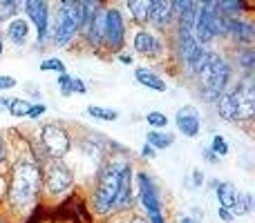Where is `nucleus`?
Returning a JSON list of instances; mask_svg holds the SVG:
<instances>
[{
  "mask_svg": "<svg viewBox=\"0 0 255 223\" xmlns=\"http://www.w3.org/2000/svg\"><path fill=\"white\" fill-rule=\"evenodd\" d=\"M233 217H247L253 212V194L251 192H235V201H233Z\"/></svg>",
  "mask_w": 255,
  "mask_h": 223,
  "instance_id": "obj_26",
  "label": "nucleus"
},
{
  "mask_svg": "<svg viewBox=\"0 0 255 223\" xmlns=\"http://www.w3.org/2000/svg\"><path fill=\"white\" fill-rule=\"evenodd\" d=\"M136 197H139V206L143 208L145 215H154V212L163 210V201L154 179L148 172H136Z\"/></svg>",
  "mask_w": 255,
  "mask_h": 223,
  "instance_id": "obj_9",
  "label": "nucleus"
},
{
  "mask_svg": "<svg viewBox=\"0 0 255 223\" xmlns=\"http://www.w3.org/2000/svg\"><path fill=\"white\" fill-rule=\"evenodd\" d=\"M175 18V2L172 0H152V13H150V22L159 29H166Z\"/></svg>",
  "mask_w": 255,
  "mask_h": 223,
  "instance_id": "obj_17",
  "label": "nucleus"
},
{
  "mask_svg": "<svg viewBox=\"0 0 255 223\" xmlns=\"http://www.w3.org/2000/svg\"><path fill=\"white\" fill-rule=\"evenodd\" d=\"M40 72H56V74H61V72H65V63L61 58H47V61L40 63Z\"/></svg>",
  "mask_w": 255,
  "mask_h": 223,
  "instance_id": "obj_35",
  "label": "nucleus"
},
{
  "mask_svg": "<svg viewBox=\"0 0 255 223\" xmlns=\"http://www.w3.org/2000/svg\"><path fill=\"white\" fill-rule=\"evenodd\" d=\"M145 217H148L150 223H166V219H163L161 212H154V215H145Z\"/></svg>",
  "mask_w": 255,
  "mask_h": 223,
  "instance_id": "obj_45",
  "label": "nucleus"
},
{
  "mask_svg": "<svg viewBox=\"0 0 255 223\" xmlns=\"http://www.w3.org/2000/svg\"><path fill=\"white\" fill-rule=\"evenodd\" d=\"M141 156L143 158H157V149H154L150 143H145L143 148H141Z\"/></svg>",
  "mask_w": 255,
  "mask_h": 223,
  "instance_id": "obj_41",
  "label": "nucleus"
},
{
  "mask_svg": "<svg viewBox=\"0 0 255 223\" xmlns=\"http://www.w3.org/2000/svg\"><path fill=\"white\" fill-rule=\"evenodd\" d=\"M211 185L215 188V194H217V201H220L222 208H229V210H233V201H235V192H238V188H235L231 181H211Z\"/></svg>",
  "mask_w": 255,
  "mask_h": 223,
  "instance_id": "obj_23",
  "label": "nucleus"
},
{
  "mask_svg": "<svg viewBox=\"0 0 255 223\" xmlns=\"http://www.w3.org/2000/svg\"><path fill=\"white\" fill-rule=\"evenodd\" d=\"M74 185V172L63 158H49L43 167V192L52 199L63 197Z\"/></svg>",
  "mask_w": 255,
  "mask_h": 223,
  "instance_id": "obj_4",
  "label": "nucleus"
},
{
  "mask_svg": "<svg viewBox=\"0 0 255 223\" xmlns=\"http://www.w3.org/2000/svg\"><path fill=\"white\" fill-rule=\"evenodd\" d=\"M231 76H233V67L224 56L211 52L204 70L197 74L199 78V94L206 103H215L220 94L231 85Z\"/></svg>",
  "mask_w": 255,
  "mask_h": 223,
  "instance_id": "obj_2",
  "label": "nucleus"
},
{
  "mask_svg": "<svg viewBox=\"0 0 255 223\" xmlns=\"http://www.w3.org/2000/svg\"><path fill=\"white\" fill-rule=\"evenodd\" d=\"M175 2V16H179V27L193 29L195 16H197V0H172Z\"/></svg>",
  "mask_w": 255,
  "mask_h": 223,
  "instance_id": "obj_21",
  "label": "nucleus"
},
{
  "mask_svg": "<svg viewBox=\"0 0 255 223\" xmlns=\"http://www.w3.org/2000/svg\"><path fill=\"white\" fill-rule=\"evenodd\" d=\"M215 105H217V114H220L224 121L238 123V107H235V98H233L231 87H226L224 92L220 94V98L215 101Z\"/></svg>",
  "mask_w": 255,
  "mask_h": 223,
  "instance_id": "obj_22",
  "label": "nucleus"
},
{
  "mask_svg": "<svg viewBox=\"0 0 255 223\" xmlns=\"http://www.w3.org/2000/svg\"><path fill=\"white\" fill-rule=\"evenodd\" d=\"M13 96H0V112H4L9 107V103H11Z\"/></svg>",
  "mask_w": 255,
  "mask_h": 223,
  "instance_id": "obj_47",
  "label": "nucleus"
},
{
  "mask_svg": "<svg viewBox=\"0 0 255 223\" xmlns=\"http://www.w3.org/2000/svg\"><path fill=\"white\" fill-rule=\"evenodd\" d=\"M193 185L195 188H202L204 185V172L202 170H193Z\"/></svg>",
  "mask_w": 255,
  "mask_h": 223,
  "instance_id": "obj_43",
  "label": "nucleus"
},
{
  "mask_svg": "<svg viewBox=\"0 0 255 223\" xmlns=\"http://www.w3.org/2000/svg\"><path fill=\"white\" fill-rule=\"evenodd\" d=\"M226 25H229V36L238 45H253V40H255L253 22L242 20L240 16H229L226 18Z\"/></svg>",
  "mask_w": 255,
  "mask_h": 223,
  "instance_id": "obj_15",
  "label": "nucleus"
},
{
  "mask_svg": "<svg viewBox=\"0 0 255 223\" xmlns=\"http://www.w3.org/2000/svg\"><path fill=\"white\" fill-rule=\"evenodd\" d=\"M81 27H83L81 4H61L56 25H54V45L56 47H67L76 38Z\"/></svg>",
  "mask_w": 255,
  "mask_h": 223,
  "instance_id": "obj_5",
  "label": "nucleus"
},
{
  "mask_svg": "<svg viewBox=\"0 0 255 223\" xmlns=\"http://www.w3.org/2000/svg\"><path fill=\"white\" fill-rule=\"evenodd\" d=\"M128 223H150V221H148V217H130Z\"/></svg>",
  "mask_w": 255,
  "mask_h": 223,
  "instance_id": "obj_49",
  "label": "nucleus"
},
{
  "mask_svg": "<svg viewBox=\"0 0 255 223\" xmlns=\"http://www.w3.org/2000/svg\"><path fill=\"white\" fill-rule=\"evenodd\" d=\"M38 141L49 158H65L72 149L70 132L58 123H45L38 132Z\"/></svg>",
  "mask_w": 255,
  "mask_h": 223,
  "instance_id": "obj_6",
  "label": "nucleus"
},
{
  "mask_svg": "<svg viewBox=\"0 0 255 223\" xmlns=\"http://www.w3.org/2000/svg\"><path fill=\"white\" fill-rule=\"evenodd\" d=\"M126 45V20L119 9H106L103 11V47L112 54H119Z\"/></svg>",
  "mask_w": 255,
  "mask_h": 223,
  "instance_id": "obj_7",
  "label": "nucleus"
},
{
  "mask_svg": "<svg viewBox=\"0 0 255 223\" xmlns=\"http://www.w3.org/2000/svg\"><path fill=\"white\" fill-rule=\"evenodd\" d=\"M215 9L224 16H242L247 11V0H215Z\"/></svg>",
  "mask_w": 255,
  "mask_h": 223,
  "instance_id": "obj_28",
  "label": "nucleus"
},
{
  "mask_svg": "<svg viewBox=\"0 0 255 223\" xmlns=\"http://www.w3.org/2000/svg\"><path fill=\"white\" fill-rule=\"evenodd\" d=\"M0 56H2V34H0Z\"/></svg>",
  "mask_w": 255,
  "mask_h": 223,
  "instance_id": "obj_52",
  "label": "nucleus"
},
{
  "mask_svg": "<svg viewBox=\"0 0 255 223\" xmlns=\"http://www.w3.org/2000/svg\"><path fill=\"white\" fill-rule=\"evenodd\" d=\"M18 80L13 78V76H0V89H11L16 87Z\"/></svg>",
  "mask_w": 255,
  "mask_h": 223,
  "instance_id": "obj_40",
  "label": "nucleus"
},
{
  "mask_svg": "<svg viewBox=\"0 0 255 223\" xmlns=\"http://www.w3.org/2000/svg\"><path fill=\"white\" fill-rule=\"evenodd\" d=\"M81 13H83V25L101 9V0H81Z\"/></svg>",
  "mask_w": 255,
  "mask_h": 223,
  "instance_id": "obj_31",
  "label": "nucleus"
},
{
  "mask_svg": "<svg viewBox=\"0 0 255 223\" xmlns=\"http://www.w3.org/2000/svg\"><path fill=\"white\" fill-rule=\"evenodd\" d=\"M58 89H61V96H72V76L67 74V72H61V74H58Z\"/></svg>",
  "mask_w": 255,
  "mask_h": 223,
  "instance_id": "obj_34",
  "label": "nucleus"
},
{
  "mask_svg": "<svg viewBox=\"0 0 255 223\" xmlns=\"http://www.w3.org/2000/svg\"><path fill=\"white\" fill-rule=\"evenodd\" d=\"M18 7H20V4H18L16 0H0V18L9 20V18L18 11Z\"/></svg>",
  "mask_w": 255,
  "mask_h": 223,
  "instance_id": "obj_36",
  "label": "nucleus"
},
{
  "mask_svg": "<svg viewBox=\"0 0 255 223\" xmlns=\"http://www.w3.org/2000/svg\"><path fill=\"white\" fill-rule=\"evenodd\" d=\"M7 40L13 45V47H25L27 40H29V20H25V18H20V16L9 18Z\"/></svg>",
  "mask_w": 255,
  "mask_h": 223,
  "instance_id": "obj_16",
  "label": "nucleus"
},
{
  "mask_svg": "<svg viewBox=\"0 0 255 223\" xmlns=\"http://www.w3.org/2000/svg\"><path fill=\"white\" fill-rule=\"evenodd\" d=\"M233 63L242 72H253V67H255V49L251 47V45H240V47L235 49Z\"/></svg>",
  "mask_w": 255,
  "mask_h": 223,
  "instance_id": "obj_25",
  "label": "nucleus"
},
{
  "mask_svg": "<svg viewBox=\"0 0 255 223\" xmlns=\"http://www.w3.org/2000/svg\"><path fill=\"white\" fill-rule=\"evenodd\" d=\"M145 121H148V125L154 127V130H163V127H168V116L163 112H148L145 114Z\"/></svg>",
  "mask_w": 255,
  "mask_h": 223,
  "instance_id": "obj_33",
  "label": "nucleus"
},
{
  "mask_svg": "<svg viewBox=\"0 0 255 223\" xmlns=\"http://www.w3.org/2000/svg\"><path fill=\"white\" fill-rule=\"evenodd\" d=\"M29 105L31 103L27 101V98H18V96H13L11 98V103H9V107H7V112L11 114L13 118H22L27 114V110H29Z\"/></svg>",
  "mask_w": 255,
  "mask_h": 223,
  "instance_id": "obj_30",
  "label": "nucleus"
},
{
  "mask_svg": "<svg viewBox=\"0 0 255 223\" xmlns=\"http://www.w3.org/2000/svg\"><path fill=\"white\" fill-rule=\"evenodd\" d=\"M213 16H215V7H199L197 16H195L193 22V36L199 45H208L215 34H213Z\"/></svg>",
  "mask_w": 255,
  "mask_h": 223,
  "instance_id": "obj_12",
  "label": "nucleus"
},
{
  "mask_svg": "<svg viewBox=\"0 0 255 223\" xmlns=\"http://www.w3.org/2000/svg\"><path fill=\"white\" fill-rule=\"evenodd\" d=\"M132 165L124 163L119 172V190H117L115 212H128L132 208Z\"/></svg>",
  "mask_w": 255,
  "mask_h": 223,
  "instance_id": "obj_14",
  "label": "nucleus"
},
{
  "mask_svg": "<svg viewBox=\"0 0 255 223\" xmlns=\"http://www.w3.org/2000/svg\"><path fill=\"white\" fill-rule=\"evenodd\" d=\"M4 190H7V181H4V176L0 174V201H4Z\"/></svg>",
  "mask_w": 255,
  "mask_h": 223,
  "instance_id": "obj_48",
  "label": "nucleus"
},
{
  "mask_svg": "<svg viewBox=\"0 0 255 223\" xmlns=\"http://www.w3.org/2000/svg\"><path fill=\"white\" fill-rule=\"evenodd\" d=\"M81 31L85 34V40H88L90 47H94V49L103 47V11L101 9L81 27Z\"/></svg>",
  "mask_w": 255,
  "mask_h": 223,
  "instance_id": "obj_19",
  "label": "nucleus"
},
{
  "mask_svg": "<svg viewBox=\"0 0 255 223\" xmlns=\"http://www.w3.org/2000/svg\"><path fill=\"white\" fill-rule=\"evenodd\" d=\"M199 7H215V0H197Z\"/></svg>",
  "mask_w": 255,
  "mask_h": 223,
  "instance_id": "obj_50",
  "label": "nucleus"
},
{
  "mask_svg": "<svg viewBox=\"0 0 255 223\" xmlns=\"http://www.w3.org/2000/svg\"><path fill=\"white\" fill-rule=\"evenodd\" d=\"M0 223H9V221H7V219H4V217H2V215H0Z\"/></svg>",
  "mask_w": 255,
  "mask_h": 223,
  "instance_id": "obj_53",
  "label": "nucleus"
},
{
  "mask_svg": "<svg viewBox=\"0 0 255 223\" xmlns=\"http://www.w3.org/2000/svg\"><path fill=\"white\" fill-rule=\"evenodd\" d=\"M88 116L99 118V121H108V123H115L119 118V112L110 110V107H101V105H90L88 107Z\"/></svg>",
  "mask_w": 255,
  "mask_h": 223,
  "instance_id": "obj_29",
  "label": "nucleus"
},
{
  "mask_svg": "<svg viewBox=\"0 0 255 223\" xmlns=\"http://www.w3.org/2000/svg\"><path fill=\"white\" fill-rule=\"evenodd\" d=\"M175 125L188 139H197L199 130H202V118H199V110L195 105H184L175 114Z\"/></svg>",
  "mask_w": 255,
  "mask_h": 223,
  "instance_id": "obj_11",
  "label": "nucleus"
},
{
  "mask_svg": "<svg viewBox=\"0 0 255 223\" xmlns=\"http://www.w3.org/2000/svg\"><path fill=\"white\" fill-rule=\"evenodd\" d=\"M197 40H195L193 31L184 29V27H177V38H175V49H177V56H179L181 65L188 63V58L193 56V52L197 49Z\"/></svg>",
  "mask_w": 255,
  "mask_h": 223,
  "instance_id": "obj_18",
  "label": "nucleus"
},
{
  "mask_svg": "<svg viewBox=\"0 0 255 223\" xmlns=\"http://www.w3.org/2000/svg\"><path fill=\"white\" fill-rule=\"evenodd\" d=\"M217 217H220L222 221H226V223H233L235 221L233 212H231L229 208H222V206H217Z\"/></svg>",
  "mask_w": 255,
  "mask_h": 223,
  "instance_id": "obj_38",
  "label": "nucleus"
},
{
  "mask_svg": "<svg viewBox=\"0 0 255 223\" xmlns=\"http://www.w3.org/2000/svg\"><path fill=\"white\" fill-rule=\"evenodd\" d=\"M211 149H213V152H215L220 158L229 156V152H231L229 143H226V139H224L222 134H215V136H213V141H211Z\"/></svg>",
  "mask_w": 255,
  "mask_h": 223,
  "instance_id": "obj_32",
  "label": "nucleus"
},
{
  "mask_svg": "<svg viewBox=\"0 0 255 223\" xmlns=\"http://www.w3.org/2000/svg\"><path fill=\"white\" fill-rule=\"evenodd\" d=\"M119 61L124 63V65H132V63H134V58H132V54H124V52H119Z\"/></svg>",
  "mask_w": 255,
  "mask_h": 223,
  "instance_id": "obj_46",
  "label": "nucleus"
},
{
  "mask_svg": "<svg viewBox=\"0 0 255 223\" xmlns=\"http://www.w3.org/2000/svg\"><path fill=\"white\" fill-rule=\"evenodd\" d=\"M121 161H108L101 165L97 176V185H94L92 194V210L99 217H110L115 212V201H117V190H119V172H121Z\"/></svg>",
  "mask_w": 255,
  "mask_h": 223,
  "instance_id": "obj_3",
  "label": "nucleus"
},
{
  "mask_svg": "<svg viewBox=\"0 0 255 223\" xmlns=\"http://www.w3.org/2000/svg\"><path fill=\"white\" fill-rule=\"evenodd\" d=\"M181 223H199V221L193 219V217H184V219H181Z\"/></svg>",
  "mask_w": 255,
  "mask_h": 223,
  "instance_id": "obj_51",
  "label": "nucleus"
},
{
  "mask_svg": "<svg viewBox=\"0 0 255 223\" xmlns=\"http://www.w3.org/2000/svg\"><path fill=\"white\" fill-rule=\"evenodd\" d=\"M22 2H25L27 18H29L36 27L38 43L45 45L47 43V36H49V4H47V0H22Z\"/></svg>",
  "mask_w": 255,
  "mask_h": 223,
  "instance_id": "obj_10",
  "label": "nucleus"
},
{
  "mask_svg": "<svg viewBox=\"0 0 255 223\" xmlns=\"http://www.w3.org/2000/svg\"><path fill=\"white\" fill-rule=\"evenodd\" d=\"M130 16L134 18L139 25L150 22V13H152V0H126Z\"/></svg>",
  "mask_w": 255,
  "mask_h": 223,
  "instance_id": "obj_24",
  "label": "nucleus"
},
{
  "mask_svg": "<svg viewBox=\"0 0 255 223\" xmlns=\"http://www.w3.org/2000/svg\"><path fill=\"white\" fill-rule=\"evenodd\" d=\"M238 107V121H251L255 114V87H253V72H244V76L231 87Z\"/></svg>",
  "mask_w": 255,
  "mask_h": 223,
  "instance_id": "obj_8",
  "label": "nucleus"
},
{
  "mask_svg": "<svg viewBox=\"0 0 255 223\" xmlns=\"http://www.w3.org/2000/svg\"><path fill=\"white\" fill-rule=\"evenodd\" d=\"M202 152H204V158H206V163H220V156H217V154L213 152L211 148L202 149Z\"/></svg>",
  "mask_w": 255,
  "mask_h": 223,
  "instance_id": "obj_42",
  "label": "nucleus"
},
{
  "mask_svg": "<svg viewBox=\"0 0 255 223\" xmlns=\"http://www.w3.org/2000/svg\"><path fill=\"white\" fill-rule=\"evenodd\" d=\"M134 80L141 85V87L154 89V92H166V89H168L166 80H163L157 72L148 70V67H136V70H134Z\"/></svg>",
  "mask_w": 255,
  "mask_h": 223,
  "instance_id": "obj_20",
  "label": "nucleus"
},
{
  "mask_svg": "<svg viewBox=\"0 0 255 223\" xmlns=\"http://www.w3.org/2000/svg\"><path fill=\"white\" fill-rule=\"evenodd\" d=\"M40 188H43V170L38 163L27 161V158L18 161L9 172L7 190H4L9 210L16 215H25L29 208L36 206Z\"/></svg>",
  "mask_w": 255,
  "mask_h": 223,
  "instance_id": "obj_1",
  "label": "nucleus"
},
{
  "mask_svg": "<svg viewBox=\"0 0 255 223\" xmlns=\"http://www.w3.org/2000/svg\"><path fill=\"white\" fill-rule=\"evenodd\" d=\"M132 47H134L136 54H141V56H145V58H157V56H161V52H163L161 38L148 29L136 31L134 38H132Z\"/></svg>",
  "mask_w": 255,
  "mask_h": 223,
  "instance_id": "obj_13",
  "label": "nucleus"
},
{
  "mask_svg": "<svg viewBox=\"0 0 255 223\" xmlns=\"http://www.w3.org/2000/svg\"><path fill=\"white\" fill-rule=\"evenodd\" d=\"M45 112H47V105H45V103H31L25 116H27V118H40Z\"/></svg>",
  "mask_w": 255,
  "mask_h": 223,
  "instance_id": "obj_37",
  "label": "nucleus"
},
{
  "mask_svg": "<svg viewBox=\"0 0 255 223\" xmlns=\"http://www.w3.org/2000/svg\"><path fill=\"white\" fill-rule=\"evenodd\" d=\"M117 223H128V221H117Z\"/></svg>",
  "mask_w": 255,
  "mask_h": 223,
  "instance_id": "obj_54",
  "label": "nucleus"
},
{
  "mask_svg": "<svg viewBox=\"0 0 255 223\" xmlns=\"http://www.w3.org/2000/svg\"><path fill=\"white\" fill-rule=\"evenodd\" d=\"M7 163V145H4V139L0 136V167Z\"/></svg>",
  "mask_w": 255,
  "mask_h": 223,
  "instance_id": "obj_44",
  "label": "nucleus"
},
{
  "mask_svg": "<svg viewBox=\"0 0 255 223\" xmlns=\"http://www.w3.org/2000/svg\"><path fill=\"white\" fill-rule=\"evenodd\" d=\"M145 143H150L154 149H166V148H170L172 143H175V136L172 134H168V132H161V130H150L148 134H145Z\"/></svg>",
  "mask_w": 255,
  "mask_h": 223,
  "instance_id": "obj_27",
  "label": "nucleus"
},
{
  "mask_svg": "<svg viewBox=\"0 0 255 223\" xmlns=\"http://www.w3.org/2000/svg\"><path fill=\"white\" fill-rule=\"evenodd\" d=\"M72 92H74V94H85V92H88V87H85V83L81 78L72 76Z\"/></svg>",
  "mask_w": 255,
  "mask_h": 223,
  "instance_id": "obj_39",
  "label": "nucleus"
}]
</instances>
